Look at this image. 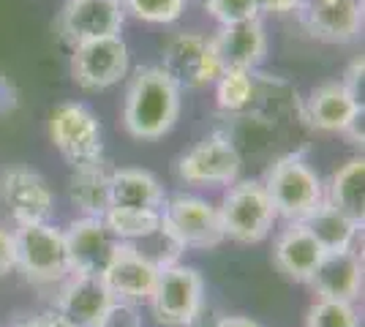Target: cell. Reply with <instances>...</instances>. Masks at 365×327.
<instances>
[{
    "mask_svg": "<svg viewBox=\"0 0 365 327\" xmlns=\"http://www.w3.org/2000/svg\"><path fill=\"white\" fill-rule=\"evenodd\" d=\"M180 115V88L161 66H142L131 77L123 104L125 131L142 142L161 140Z\"/></svg>",
    "mask_w": 365,
    "mask_h": 327,
    "instance_id": "1",
    "label": "cell"
},
{
    "mask_svg": "<svg viewBox=\"0 0 365 327\" xmlns=\"http://www.w3.org/2000/svg\"><path fill=\"white\" fill-rule=\"evenodd\" d=\"M262 186L273 202L275 216L287 221H305L324 202V183L300 153L275 158Z\"/></svg>",
    "mask_w": 365,
    "mask_h": 327,
    "instance_id": "2",
    "label": "cell"
},
{
    "mask_svg": "<svg viewBox=\"0 0 365 327\" xmlns=\"http://www.w3.org/2000/svg\"><path fill=\"white\" fill-rule=\"evenodd\" d=\"M218 218L224 237L243 246L262 243L278 221L262 180H235L218 204Z\"/></svg>",
    "mask_w": 365,
    "mask_h": 327,
    "instance_id": "3",
    "label": "cell"
},
{
    "mask_svg": "<svg viewBox=\"0 0 365 327\" xmlns=\"http://www.w3.org/2000/svg\"><path fill=\"white\" fill-rule=\"evenodd\" d=\"M16 240V270L38 286L63 284L71 276L63 229L52 221L22 224L14 229Z\"/></svg>",
    "mask_w": 365,
    "mask_h": 327,
    "instance_id": "4",
    "label": "cell"
},
{
    "mask_svg": "<svg viewBox=\"0 0 365 327\" xmlns=\"http://www.w3.org/2000/svg\"><path fill=\"white\" fill-rule=\"evenodd\" d=\"M148 303H150L153 316L158 319V325H194L205 306V279L194 267L172 265L158 273V281L153 286Z\"/></svg>",
    "mask_w": 365,
    "mask_h": 327,
    "instance_id": "5",
    "label": "cell"
},
{
    "mask_svg": "<svg viewBox=\"0 0 365 327\" xmlns=\"http://www.w3.org/2000/svg\"><path fill=\"white\" fill-rule=\"evenodd\" d=\"M49 140L71 167L104 156V131L96 112L79 101L58 104L49 115Z\"/></svg>",
    "mask_w": 365,
    "mask_h": 327,
    "instance_id": "6",
    "label": "cell"
},
{
    "mask_svg": "<svg viewBox=\"0 0 365 327\" xmlns=\"http://www.w3.org/2000/svg\"><path fill=\"white\" fill-rule=\"evenodd\" d=\"M243 158L224 134H210L178 158V177L188 186H232L240 180Z\"/></svg>",
    "mask_w": 365,
    "mask_h": 327,
    "instance_id": "7",
    "label": "cell"
},
{
    "mask_svg": "<svg viewBox=\"0 0 365 327\" xmlns=\"http://www.w3.org/2000/svg\"><path fill=\"white\" fill-rule=\"evenodd\" d=\"M161 221L178 237L182 249H215L227 237L221 229L218 207L191 194L169 197L161 204Z\"/></svg>",
    "mask_w": 365,
    "mask_h": 327,
    "instance_id": "8",
    "label": "cell"
},
{
    "mask_svg": "<svg viewBox=\"0 0 365 327\" xmlns=\"http://www.w3.org/2000/svg\"><path fill=\"white\" fill-rule=\"evenodd\" d=\"M128 47L123 36H101L93 41H82L71 55V74L82 90H107L128 74Z\"/></svg>",
    "mask_w": 365,
    "mask_h": 327,
    "instance_id": "9",
    "label": "cell"
},
{
    "mask_svg": "<svg viewBox=\"0 0 365 327\" xmlns=\"http://www.w3.org/2000/svg\"><path fill=\"white\" fill-rule=\"evenodd\" d=\"M0 202L16 227L44 224L55 216V191L44 175L28 167H11L0 175Z\"/></svg>",
    "mask_w": 365,
    "mask_h": 327,
    "instance_id": "10",
    "label": "cell"
},
{
    "mask_svg": "<svg viewBox=\"0 0 365 327\" xmlns=\"http://www.w3.org/2000/svg\"><path fill=\"white\" fill-rule=\"evenodd\" d=\"M161 68L178 88H205L221 74L210 38L202 33H178L164 47Z\"/></svg>",
    "mask_w": 365,
    "mask_h": 327,
    "instance_id": "11",
    "label": "cell"
},
{
    "mask_svg": "<svg viewBox=\"0 0 365 327\" xmlns=\"http://www.w3.org/2000/svg\"><path fill=\"white\" fill-rule=\"evenodd\" d=\"M63 240H66L71 273H82V276H101L120 246V240L109 232L107 221L91 216L74 218L63 229Z\"/></svg>",
    "mask_w": 365,
    "mask_h": 327,
    "instance_id": "12",
    "label": "cell"
},
{
    "mask_svg": "<svg viewBox=\"0 0 365 327\" xmlns=\"http://www.w3.org/2000/svg\"><path fill=\"white\" fill-rule=\"evenodd\" d=\"M125 22L123 0H66L58 19L61 36L76 47L101 36H120Z\"/></svg>",
    "mask_w": 365,
    "mask_h": 327,
    "instance_id": "13",
    "label": "cell"
},
{
    "mask_svg": "<svg viewBox=\"0 0 365 327\" xmlns=\"http://www.w3.org/2000/svg\"><path fill=\"white\" fill-rule=\"evenodd\" d=\"M297 11L305 31L330 44L354 41L363 28V0H303Z\"/></svg>",
    "mask_w": 365,
    "mask_h": 327,
    "instance_id": "14",
    "label": "cell"
},
{
    "mask_svg": "<svg viewBox=\"0 0 365 327\" xmlns=\"http://www.w3.org/2000/svg\"><path fill=\"white\" fill-rule=\"evenodd\" d=\"M210 47L221 71L240 68V71H257L259 63L267 55V33L262 19H245L221 25L215 36H210Z\"/></svg>",
    "mask_w": 365,
    "mask_h": 327,
    "instance_id": "15",
    "label": "cell"
},
{
    "mask_svg": "<svg viewBox=\"0 0 365 327\" xmlns=\"http://www.w3.org/2000/svg\"><path fill=\"white\" fill-rule=\"evenodd\" d=\"M308 284L317 292V300L354 303L363 292V256L354 249L324 251Z\"/></svg>",
    "mask_w": 365,
    "mask_h": 327,
    "instance_id": "16",
    "label": "cell"
},
{
    "mask_svg": "<svg viewBox=\"0 0 365 327\" xmlns=\"http://www.w3.org/2000/svg\"><path fill=\"white\" fill-rule=\"evenodd\" d=\"M112 300L115 297L107 289V284L101 281V276L71 273L63 281L61 292H58L55 311L76 327H98Z\"/></svg>",
    "mask_w": 365,
    "mask_h": 327,
    "instance_id": "17",
    "label": "cell"
},
{
    "mask_svg": "<svg viewBox=\"0 0 365 327\" xmlns=\"http://www.w3.org/2000/svg\"><path fill=\"white\" fill-rule=\"evenodd\" d=\"M158 267H153L145 256H139L128 243H120L107 270L101 273V281L107 284L112 297L131 300V303H148L153 286L158 281Z\"/></svg>",
    "mask_w": 365,
    "mask_h": 327,
    "instance_id": "18",
    "label": "cell"
},
{
    "mask_svg": "<svg viewBox=\"0 0 365 327\" xmlns=\"http://www.w3.org/2000/svg\"><path fill=\"white\" fill-rule=\"evenodd\" d=\"M322 256H324V249L303 221H289L287 229H281V234L275 237L273 262L289 281L308 284Z\"/></svg>",
    "mask_w": 365,
    "mask_h": 327,
    "instance_id": "19",
    "label": "cell"
},
{
    "mask_svg": "<svg viewBox=\"0 0 365 327\" xmlns=\"http://www.w3.org/2000/svg\"><path fill=\"white\" fill-rule=\"evenodd\" d=\"M303 115L311 128L327 131V134H344L357 118H363V107L349 95L341 82L319 85L308 95Z\"/></svg>",
    "mask_w": 365,
    "mask_h": 327,
    "instance_id": "20",
    "label": "cell"
},
{
    "mask_svg": "<svg viewBox=\"0 0 365 327\" xmlns=\"http://www.w3.org/2000/svg\"><path fill=\"white\" fill-rule=\"evenodd\" d=\"M109 177H112V170L104 164V158L71 167L68 199L82 216L104 218V213L109 210Z\"/></svg>",
    "mask_w": 365,
    "mask_h": 327,
    "instance_id": "21",
    "label": "cell"
},
{
    "mask_svg": "<svg viewBox=\"0 0 365 327\" xmlns=\"http://www.w3.org/2000/svg\"><path fill=\"white\" fill-rule=\"evenodd\" d=\"M164 188L148 170H112L109 207H158L164 204Z\"/></svg>",
    "mask_w": 365,
    "mask_h": 327,
    "instance_id": "22",
    "label": "cell"
},
{
    "mask_svg": "<svg viewBox=\"0 0 365 327\" xmlns=\"http://www.w3.org/2000/svg\"><path fill=\"white\" fill-rule=\"evenodd\" d=\"M324 202L338 207L341 213L354 218L357 224L365 221V161L349 158L341 170L333 172L330 183L324 186Z\"/></svg>",
    "mask_w": 365,
    "mask_h": 327,
    "instance_id": "23",
    "label": "cell"
},
{
    "mask_svg": "<svg viewBox=\"0 0 365 327\" xmlns=\"http://www.w3.org/2000/svg\"><path fill=\"white\" fill-rule=\"evenodd\" d=\"M305 227L311 229V234L319 240V246L324 251H346L354 249V240L363 229V224H357L354 218L346 213H341L338 207L330 202H322L314 216H308L303 221Z\"/></svg>",
    "mask_w": 365,
    "mask_h": 327,
    "instance_id": "24",
    "label": "cell"
},
{
    "mask_svg": "<svg viewBox=\"0 0 365 327\" xmlns=\"http://www.w3.org/2000/svg\"><path fill=\"white\" fill-rule=\"evenodd\" d=\"M215 104L221 112L229 115H243L254 109L257 101V74L254 71H240V68H227L215 77Z\"/></svg>",
    "mask_w": 365,
    "mask_h": 327,
    "instance_id": "25",
    "label": "cell"
},
{
    "mask_svg": "<svg viewBox=\"0 0 365 327\" xmlns=\"http://www.w3.org/2000/svg\"><path fill=\"white\" fill-rule=\"evenodd\" d=\"M104 221L109 232L120 243L131 246L161 227V210L158 207H109L104 213Z\"/></svg>",
    "mask_w": 365,
    "mask_h": 327,
    "instance_id": "26",
    "label": "cell"
},
{
    "mask_svg": "<svg viewBox=\"0 0 365 327\" xmlns=\"http://www.w3.org/2000/svg\"><path fill=\"white\" fill-rule=\"evenodd\" d=\"M131 249L137 251L139 256H145V259H148L153 267H158V270L180 265V256H182V251H185L180 243H178V237L164 227V221H161V227L153 234L142 237L139 243H131Z\"/></svg>",
    "mask_w": 365,
    "mask_h": 327,
    "instance_id": "27",
    "label": "cell"
},
{
    "mask_svg": "<svg viewBox=\"0 0 365 327\" xmlns=\"http://www.w3.org/2000/svg\"><path fill=\"white\" fill-rule=\"evenodd\" d=\"M188 0H123V9L131 16L150 25H172L185 11Z\"/></svg>",
    "mask_w": 365,
    "mask_h": 327,
    "instance_id": "28",
    "label": "cell"
},
{
    "mask_svg": "<svg viewBox=\"0 0 365 327\" xmlns=\"http://www.w3.org/2000/svg\"><path fill=\"white\" fill-rule=\"evenodd\" d=\"M305 327H360V316H357L354 303L317 300L308 308Z\"/></svg>",
    "mask_w": 365,
    "mask_h": 327,
    "instance_id": "29",
    "label": "cell"
},
{
    "mask_svg": "<svg viewBox=\"0 0 365 327\" xmlns=\"http://www.w3.org/2000/svg\"><path fill=\"white\" fill-rule=\"evenodd\" d=\"M205 9L218 25H232L259 16L257 0H205Z\"/></svg>",
    "mask_w": 365,
    "mask_h": 327,
    "instance_id": "30",
    "label": "cell"
},
{
    "mask_svg": "<svg viewBox=\"0 0 365 327\" xmlns=\"http://www.w3.org/2000/svg\"><path fill=\"white\" fill-rule=\"evenodd\" d=\"M98 327H145L142 322V311H139V303L131 300H112L107 306V311L101 316Z\"/></svg>",
    "mask_w": 365,
    "mask_h": 327,
    "instance_id": "31",
    "label": "cell"
},
{
    "mask_svg": "<svg viewBox=\"0 0 365 327\" xmlns=\"http://www.w3.org/2000/svg\"><path fill=\"white\" fill-rule=\"evenodd\" d=\"M363 74H365V63L363 58H357V61H351V66L346 68V74L341 79V85L349 90V95L363 107L365 104V88H363Z\"/></svg>",
    "mask_w": 365,
    "mask_h": 327,
    "instance_id": "32",
    "label": "cell"
},
{
    "mask_svg": "<svg viewBox=\"0 0 365 327\" xmlns=\"http://www.w3.org/2000/svg\"><path fill=\"white\" fill-rule=\"evenodd\" d=\"M16 270V240L11 229L0 227V279L11 276Z\"/></svg>",
    "mask_w": 365,
    "mask_h": 327,
    "instance_id": "33",
    "label": "cell"
},
{
    "mask_svg": "<svg viewBox=\"0 0 365 327\" xmlns=\"http://www.w3.org/2000/svg\"><path fill=\"white\" fill-rule=\"evenodd\" d=\"M303 0H257L259 14H289L297 11Z\"/></svg>",
    "mask_w": 365,
    "mask_h": 327,
    "instance_id": "34",
    "label": "cell"
},
{
    "mask_svg": "<svg viewBox=\"0 0 365 327\" xmlns=\"http://www.w3.org/2000/svg\"><path fill=\"white\" fill-rule=\"evenodd\" d=\"M215 327H262L257 319H251V316H224V319H218Z\"/></svg>",
    "mask_w": 365,
    "mask_h": 327,
    "instance_id": "35",
    "label": "cell"
},
{
    "mask_svg": "<svg viewBox=\"0 0 365 327\" xmlns=\"http://www.w3.org/2000/svg\"><path fill=\"white\" fill-rule=\"evenodd\" d=\"M41 319H44V327H76V325H71L68 319H63V316L58 311L41 313Z\"/></svg>",
    "mask_w": 365,
    "mask_h": 327,
    "instance_id": "36",
    "label": "cell"
},
{
    "mask_svg": "<svg viewBox=\"0 0 365 327\" xmlns=\"http://www.w3.org/2000/svg\"><path fill=\"white\" fill-rule=\"evenodd\" d=\"M11 327H44V319H41V313H36V316H19L11 322Z\"/></svg>",
    "mask_w": 365,
    "mask_h": 327,
    "instance_id": "37",
    "label": "cell"
}]
</instances>
